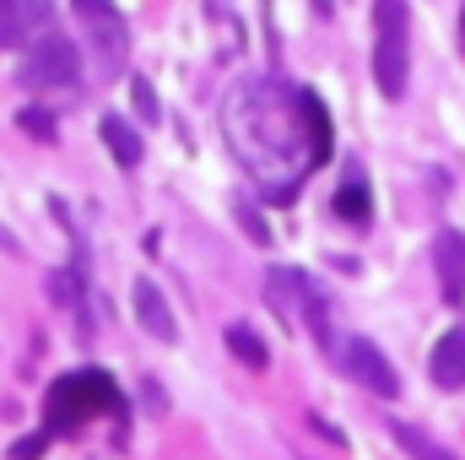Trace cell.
Returning <instances> with one entry per match:
<instances>
[{
	"label": "cell",
	"mask_w": 465,
	"mask_h": 460,
	"mask_svg": "<svg viewBox=\"0 0 465 460\" xmlns=\"http://www.w3.org/2000/svg\"><path fill=\"white\" fill-rule=\"evenodd\" d=\"M411 11L406 0H373V82L384 98H406V76H411Z\"/></svg>",
	"instance_id": "obj_1"
},
{
	"label": "cell",
	"mask_w": 465,
	"mask_h": 460,
	"mask_svg": "<svg viewBox=\"0 0 465 460\" xmlns=\"http://www.w3.org/2000/svg\"><path fill=\"white\" fill-rule=\"evenodd\" d=\"M76 71H82V55H76V44L65 33H44L27 49V65H22V76L38 82V87H71Z\"/></svg>",
	"instance_id": "obj_2"
},
{
	"label": "cell",
	"mask_w": 465,
	"mask_h": 460,
	"mask_svg": "<svg viewBox=\"0 0 465 460\" xmlns=\"http://www.w3.org/2000/svg\"><path fill=\"white\" fill-rule=\"evenodd\" d=\"M341 363H347V374L362 385V390H373V395H384V401L401 395V374H395V363L368 342V336H351V342L341 346Z\"/></svg>",
	"instance_id": "obj_3"
},
{
	"label": "cell",
	"mask_w": 465,
	"mask_h": 460,
	"mask_svg": "<svg viewBox=\"0 0 465 460\" xmlns=\"http://www.w3.org/2000/svg\"><path fill=\"white\" fill-rule=\"evenodd\" d=\"M433 271H439V293L450 304L465 298V233L460 228H444L433 238Z\"/></svg>",
	"instance_id": "obj_4"
},
{
	"label": "cell",
	"mask_w": 465,
	"mask_h": 460,
	"mask_svg": "<svg viewBox=\"0 0 465 460\" xmlns=\"http://www.w3.org/2000/svg\"><path fill=\"white\" fill-rule=\"evenodd\" d=\"M428 374H433L439 390H465V325L439 336L433 357H428Z\"/></svg>",
	"instance_id": "obj_5"
},
{
	"label": "cell",
	"mask_w": 465,
	"mask_h": 460,
	"mask_svg": "<svg viewBox=\"0 0 465 460\" xmlns=\"http://www.w3.org/2000/svg\"><path fill=\"white\" fill-rule=\"evenodd\" d=\"M135 320H141V325H146V336H157V342H173V336H179V320H173V309L163 304V293H157L146 276L135 282Z\"/></svg>",
	"instance_id": "obj_6"
},
{
	"label": "cell",
	"mask_w": 465,
	"mask_h": 460,
	"mask_svg": "<svg viewBox=\"0 0 465 460\" xmlns=\"http://www.w3.org/2000/svg\"><path fill=\"white\" fill-rule=\"evenodd\" d=\"M71 5H76L82 27H87L104 49H114L119 38H124V11H119L114 0H71Z\"/></svg>",
	"instance_id": "obj_7"
},
{
	"label": "cell",
	"mask_w": 465,
	"mask_h": 460,
	"mask_svg": "<svg viewBox=\"0 0 465 460\" xmlns=\"http://www.w3.org/2000/svg\"><path fill=\"white\" fill-rule=\"evenodd\" d=\"M104 146H109V157H114L119 168H135L146 157V141L124 125V115H104Z\"/></svg>",
	"instance_id": "obj_8"
},
{
	"label": "cell",
	"mask_w": 465,
	"mask_h": 460,
	"mask_svg": "<svg viewBox=\"0 0 465 460\" xmlns=\"http://www.w3.org/2000/svg\"><path fill=\"white\" fill-rule=\"evenodd\" d=\"M228 352L243 363V368H254V374H260V368H271V346L260 342L249 325H228Z\"/></svg>",
	"instance_id": "obj_9"
},
{
	"label": "cell",
	"mask_w": 465,
	"mask_h": 460,
	"mask_svg": "<svg viewBox=\"0 0 465 460\" xmlns=\"http://www.w3.org/2000/svg\"><path fill=\"white\" fill-rule=\"evenodd\" d=\"M336 217L341 223H351V228H368V185L351 174L347 185L336 190Z\"/></svg>",
	"instance_id": "obj_10"
},
{
	"label": "cell",
	"mask_w": 465,
	"mask_h": 460,
	"mask_svg": "<svg viewBox=\"0 0 465 460\" xmlns=\"http://www.w3.org/2000/svg\"><path fill=\"white\" fill-rule=\"evenodd\" d=\"M390 434H395V445H401L411 460H455L444 445H433V439H428L422 428H411V423H390Z\"/></svg>",
	"instance_id": "obj_11"
},
{
	"label": "cell",
	"mask_w": 465,
	"mask_h": 460,
	"mask_svg": "<svg viewBox=\"0 0 465 460\" xmlns=\"http://www.w3.org/2000/svg\"><path fill=\"white\" fill-rule=\"evenodd\" d=\"M130 98H135V115L146 119V125H157V119H163L157 93H152V82H146V76H130Z\"/></svg>",
	"instance_id": "obj_12"
},
{
	"label": "cell",
	"mask_w": 465,
	"mask_h": 460,
	"mask_svg": "<svg viewBox=\"0 0 465 460\" xmlns=\"http://www.w3.org/2000/svg\"><path fill=\"white\" fill-rule=\"evenodd\" d=\"M22 130H27V135H38V141H54V119L44 115V109H22Z\"/></svg>",
	"instance_id": "obj_13"
},
{
	"label": "cell",
	"mask_w": 465,
	"mask_h": 460,
	"mask_svg": "<svg viewBox=\"0 0 465 460\" xmlns=\"http://www.w3.org/2000/svg\"><path fill=\"white\" fill-rule=\"evenodd\" d=\"M22 44V22L11 11H0V49H16Z\"/></svg>",
	"instance_id": "obj_14"
},
{
	"label": "cell",
	"mask_w": 465,
	"mask_h": 460,
	"mask_svg": "<svg viewBox=\"0 0 465 460\" xmlns=\"http://www.w3.org/2000/svg\"><path fill=\"white\" fill-rule=\"evenodd\" d=\"M44 455V439H22V445H16V460H38Z\"/></svg>",
	"instance_id": "obj_15"
},
{
	"label": "cell",
	"mask_w": 465,
	"mask_h": 460,
	"mask_svg": "<svg viewBox=\"0 0 465 460\" xmlns=\"http://www.w3.org/2000/svg\"><path fill=\"white\" fill-rule=\"evenodd\" d=\"M460 55H465V5H460Z\"/></svg>",
	"instance_id": "obj_16"
},
{
	"label": "cell",
	"mask_w": 465,
	"mask_h": 460,
	"mask_svg": "<svg viewBox=\"0 0 465 460\" xmlns=\"http://www.w3.org/2000/svg\"><path fill=\"white\" fill-rule=\"evenodd\" d=\"M0 11H5V0H0Z\"/></svg>",
	"instance_id": "obj_17"
}]
</instances>
